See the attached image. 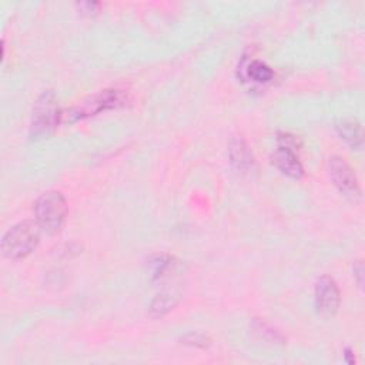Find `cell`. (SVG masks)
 Listing matches in <instances>:
<instances>
[{"instance_id":"cell-1","label":"cell","mask_w":365,"mask_h":365,"mask_svg":"<svg viewBox=\"0 0 365 365\" xmlns=\"http://www.w3.org/2000/svg\"><path fill=\"white\" fill-rule=\"evenodd\" d=\"M37 221H22L8 230L2 238V253L9 260H21L35 251L40 241Z\"/></svg>"},{"instance_id":"cell-4","label":"cell","mask_w":365,"mask_h":365,"mask_svg":"<svg viewBox=\"0 0 365 365\" xmlns=\"http://www.w3.org/2000/svg\"><path fill=\"white\" fill-rule=\"evenodd\" d=\"M62 122V113L53 91H45L33 108L30 134L33 139L49 137Z\"/></svg>"},{"instance_id":"cell-9","label":"cell","mask_w":365,"mask_h":365,"mask_svg":"<svg viewBox=\"0 0 365 365\" xmlns=\"http://www.w3.org/2000/svg\"><path fill=\"white\" fill-rule=\"evenodd\" d=\"M180 300V290L177 287L164 289L160 294L156 296L150 306V313L153 317H163L170 310L175 307Z\"/></svg>"},{"instance_id":"cell-3","label":"cell","mask_w":365,"mask_h":365,"mask_svg":"<svg viewBox=\"0 0 365 365\" xmlns=\"http://www.w3.org/2000/svg\"><path fill=\"white\" fill-rule=\"evenodd\" d=\"M126 102H127V96L122 90H117V88L105 90V91H100L99 95H95L83 100L77 106L71 108L69 112L62 113V122L73 123L76 120H80L88 116H95L105 110L120 108Z\"/></svg>"},{"instance_id":"cell-7","label":"cell","mask_w":365,"mask_h":365,"mask_svg":"<svg viewBox=\"0 0 365 365\" xmlns=\"http://www.w3.org/2000/svg\"><path fill=\"white\" fill-rule=\"evenodd\" d=\"M272 164L276 166L283 174L291 177V178H301L304 175L303 164L293 149L280 147L277 151L272 154Z\"/></svg>"},{"instance_id":"cell-13","label":"cell","mask_w":365,"mask_h":365,"mask_svg":"<svg viewBox=\"0 0 365 365\" xmlns=\"http://www.w3.org/2000/svg\"><path fill=\"white\" fill-rule=\"evenodd\" d=\"M362 272H364L362 262H361V261H358V262L355 264V267H354V276L357 277V283H358V286H359V287H362V284H364V280H362Z\"/></svg>"},{"instance_id":"cell-6","label":"cell","mask_w":365,"mask_h":365,"mask_svg":"<svg viewBox=\"0 0 365 365\" xmlns=\"http://www.w3.org/2000/svg\"><path fill=\"white\" fill-rule=\"evenodd\" d=\"M315 308L317 313L324 318H331L340 308V289L334 279L323 276L315 284Z\"/></svg>"},{"instance_id":"cell-11","label":"cell","mask_w":365,"mask_h":365,"mask_svg":"<svg viewBox=\"0 0 365 365\" xmlns=\"http://www.w3.org/2000/svg\"><path fill=\"white\" fill-rule=\"evenodd\" d=\"M247 76L255 83H268L274 77L272 69L261 60H253L247 64Z\"/></svg>"},{"instance_id":"cell-12","label":"cell","mask_w":365,"mask_h":365,"mask_svg":"<svg viewBox=\"0 0 365 365\" xmlns=\"http://www.w3.org/2000/svg\"><path fill=\"white\" fill-rule=\"evenodd\" d=\"M185 344L206 348L209 345V340L204 335H200V334H189L187 337H185Z\"/></svg>"},{"instance_id":"cell-14","label":"cell","mask_w":365,"mask_h":365,"mask_svg":"<svg viewBox=\"0 0 365 365\" xmlns=\"http://www.w3.org/2000/svg\"><path fill=\"white\" fill-rule=\"evenodd\" d=\"M80 11L81 12H86V13H91V12H96V9L99 8L98 4H90V2H86V4H80L79 5Z\"/></svg>"},{"instance_id":"cell-15","label":"cell","mask_w":365,"mask_h":365,"mask_svg":"<svg viewBox=\"0 0 365 365\" xmlns=\"http://www.w3.org/2000/svg\"><path fill=\"white\" fill-rule=\"evenodd\" d=\"M345 361H347L348 364H354V354H352L351 349H347V351H345Z\"/></svg>"},{"instance_id":"cell-2","label":"cell","mask_w":365,"mask_h":365,"mask_svg":"<svg viewBox=\"0 0 365 365\" xmlns=\"http://www.w3.org/2000/svg\"><path fill=\"white\" fill-rule=\"evenodd\" d=\"M35 212L40 228L47 234H56L64 224L67 216V203L60 192L49 190L37 199Z\"/></svg>"},{"instance_id":"cell-5","label":"cell","mask_w":365,"mask_h":365,"mask_svg":"<svg viewBox=\"0 0 365 365\" xmlns=\"http://www.w3.org/2000/svg\"><path fill=\"white\" fill-rule=\"evenodd\" d=\"M330 175L335 187L351 202L357 203L361 199V190L352 167L342 157L330 158Z\"/></svg>"},{"instance_id":"cell-8","label":"cell","mask_w":365,"mask_h":365,"mask_svg":"<svg viewBox=\"0 0 365 365\" xmlns=\"http://www.w3.org/2000/svg\"><path fill=\"white\" fill-rule=\"evenodd\" d=\"M228 154H230L231 164L238 171H248L253 167V163H254L253 153L241 137H236L231 140Z\"/></svg>"},{"instance_id":"cell-10","label":"cell","mask_w":365,"mask_h":365,"mask_svg":"<svg viewBox=\"0 0 365 365\" xmlns=\"http://www.w3.org/2000/svg\"><path fill=\"white\" fill-rule=\"evenodd\" d=\"M337 132L344 141H347L352 149L362 147V127L355 119H341L337 122Z\"/></svg>"}]
</instances>
